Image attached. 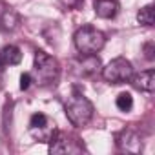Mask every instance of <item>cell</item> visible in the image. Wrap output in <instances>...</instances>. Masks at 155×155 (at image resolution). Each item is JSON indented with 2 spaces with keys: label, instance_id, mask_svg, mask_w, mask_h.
Here are the masks:
<instances>
[{
  "label": "cell",
  "instance_id": "6",
  "mask_svg": "<svg viewBox=\"0 0 155 155\" xmlns=\"http://www.w3.org/2000/svg\"><path fill=\"white\" fill-rule=\"evenodd\" d=\"M75 64L79 68L77 73L82 75V77H91V75L99 73V69H101V60L95 55H82V58L79 62H75Z\"/></svg>",
  "mask_w": 155,
  "mask_h": 155
},
{
  "label": "cell",
  "instance_id": "14",
  "mask_svg": "<svg viewBox=\"0 0 155 155\" xmlns=\"http://www.w3.org/2000/svg\"><path fill=\"white\" fill-rule=\"evenodd\" d=\"M58 2H60L64 8H68V9H77V8L82 6L84 0H58Z\"/></svg>",
  "mask_w": 155,
  "mask_h": 155
},
{
  "label": "cell",
  "instance_id": "15",
  "mask_svg": "<svg viewBox=\"0 0 155 155\" xmlns=\"http://www.w3.org/2000/svg\"><path fill=\"white\" fill-rule=\"evenodd\" d=\"M153 53H155V44L150 40V42H146V44H144V55H146V58H148V60H153V58H155V55H153Z\"/></svg>",
  "mask_w": 155,
  "mask_h": 155
},
{
  "label": "cell",
  "instance_id": "8",
  "mask_svg": "<svg viewBox=\"0 0 155 155\" xmlns=\"http://www.w3.org/2000/svg\"><path fill=\"white\" fill-rule=\"evenodd\" d=\"M0 28L6 31H13L18 28V15L15 9L6 6L4 2H0Z\"/></svg>",
  "mask_w": 155,
  "mask_h": 155
},
{
  "label": "cell",
  "instance_id": "4",
  "mask_svg": "<svg viewBox=\"0 0 155 155\" xmlns=\"http://www.w3.org/2000/svg\"><path fill=\"white\" fill-rule=\"evenodd\" d=\"M102 77L108 82H111V84H122L126 81H131V77H133V66L124 57H117L106 68H102Z\"/></svg>",
  "mask_w": 155,
  "mask_h": 155
},
{
  "label": "cell",
  "instance_id": "5",
  "mask_svg": "<svg viewBox=\"0 0 155 155\" xmlns=\"http://www.w3.org/2000/svg\"><path fill=\"white\" fill-rule=\"evenodd\" d=\"M117 146L120 151H126V153H140L142 151V140L133 130H122L117 135Z\"/></svg>",
  "mask_w": 155,
  "mask_h": 155
},
{
  "label": "cell",
  "instance_id": "13",
  "mask_svg": "<svg viewBox=\"0 0 155 155\" xmlns=\"http://www.w3.org/2000/svg\"><path fill=\"white\" fill-rule=\"evenodd\" d=\"M117 108L120 110V111H130L131 108H133V97L130 95V93H120L119 97H117Z\"/></svg>",
  "mask_w": 155,
  "mask_h": 155
},
{
  "label": "cell",
  "instance_id": "11",
  "mask_svg": "<svg viewBox=\"0 0 155 155\" xmlns=\"http://www.w3.org/2000/svg\"><path fill=\"white\" fill-rule=\"evenodd\" d=\"M51 124H49V120H48V117L44 115V113H35L33 117H31V120H29V130L33 131V135L37 137V139H42L44 140V137H42V131L46 130V128H49Z\"/></svg>",
  "mask_w": 155,
  "mask_h": 155
},
{
  "label": "cell",
  "instance_id": "12",
  "mask_svg": "<svg viewBox=\"0 0 155 155\" xmlns=\"http://www.w3.org/2000/svg\"><path fill=\"white\" fill-rule=\"evenodd\" d=\"M137 20L144 26H153L155 22V11H153V4H148L144 8H140V11L137 13Z\"/></svg>",
  "mask_w": 155,
  "mask_h": 155
},
{
  "label": "cell",
  "instance_id": "16",
  "mask_svg": "<svg viewBox=\"0 0 155 155\" xmlns=\"http://www.w3.org/2000/svg\"><path fill=\"white\" fill-rule=\"evenodd\" d=\"M31 73H22L20 75V90H28L31 86Z\"/></svg>",
  "mask_w": 155,
  "mask_h": 155
},
{
  "label": "cell",
  "instance_id": "10",
  "mask_svg": "<svg viewBox=\"0 0 155 155\" xmlns=\"http://www.w3.org/2000/svg\"><path fill=\"white\" fill-rule=\"evenodd\" d=\"M22 60V51L17 46H6L0 51V66H15Z\"/></svg>",
  "mask_w": 155,
  "mask_h": 155
},
{
  "label": "cell",
  "instance_id": "9",
  "mask_svg": "<svg viewBox=\"0 0 155 155\" xmlns=\"http://www.w3.org/2000/svg\"><path fill=\"white\" fill-rule=\"evenodd\" d=\"M95 13L101 18H113L119 13L117 0H95Z\"/></svg>",
  "mask_w": 155,
  "mask_h": 155
},
{
  "label": "cell",
  "instance_id": "3",
  "mask_svg": "<svg viewBox=\"0 0 155 155\" xmlns=\"http://www.w3.org/2000/svg\"><path fill=\"white\" fill-rule=\"evenodd\" d=\"M35 77H37V82H40L44 86L55 82L58 77L57 58H53L51 55H48L44 51H37L35 53Z\"/></svg>",
  "mask_w": 155,
  "mask_h": 155
},
{
  "label": "cell",
  "instance_id": "7",
  "mask_svg": "<svg viewBox=\"0 0 155 155\" xmlns=\"http://www.w3.org/2000/svg\"><path fill=\"white\" fill-rule=\"evenodd\" d=\"M133 81V86L140 91H146V93H151L155 90V71L153 69H146V71H140L139 75L131 77Z\"/></svg>",
  "mask_w": 155,
  "mask_h": 155
},
{
  "label": "cell",
  "instance_id": "2",
  "mask_svg": "<svg viewBox=\"0 0 155 155\" xmlns=\"http://www.w3.org/2000/svg\"><path fill=\"white\" fill-rule=\"evenodd\" d=\"M73 42H75V48L81 55H95L104 48L106 37L102 31H99L93 26H82L75 31Z\"/></svg>",
  "mask_w": 155,
  "mask_h": 155
},
{
  "label": "cell",
  "instance_id": "1",
  "mask_svg": "<svg viewBox=\"0 0 155 155\" xmlns=\"http://www.w3.org/2000/svg\"><path fill=\"white\" fill-rule=\"evenodd\" d=\"M64 110H66L68 120L77 128L86 126L93 117V104L81 91H73V95L68 99Z\"/></svg>",
  "mask_w": 155,
  "mask_h": 155
}]
</instances>
